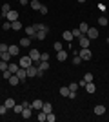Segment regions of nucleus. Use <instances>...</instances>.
Instances as JSON below:
<instances>
[{"mask_svg": "<svg viewBox=\"0 0 109 122\" xmlns=\"http://www.w3.org/2000/svg\"><path fill=\"white\" fill-rule=\"evenodd\" d=\"M15 75L18 76L20 80H26V78H27V69H26V67H18V71H16Z\"/></svg>", "mask_w": 109, "mask_h": 122, "instance_id": "6e6552de", "label": "nucleus"}, {"mask_svg": "<svg viewBox=\"0 0 109 122\" xmlns=\"http://www.w3.org/2000/svg\"><path fill=\"white\" fill-rule=\"evenodd\" d=\"M69 91H71V89H69V86L60 87V95H62V97H69Z\"/></svg>", "mask_w": 109, "mask_h": 122, "instance_id": "393cba45", "label": "nucleus"}, {"mask_svg": "<svg viewBox=\"0 0 109 122\" xmlns=\"http://www.w3.org/2000/svg\"><path fill=\"white\" fill-rule=\"evenodd\" d=\"M69 98L75 100V98H76V91H69Z\"/></svg>", "mask_w": 109, "mask_h": 122, "instance_id": "49530a36", "label": "nucleus"}, {"mask_svg": "<svg viewBox=\"0 0 109 122\" xmlns=\"http://www.w3.org/2000/svg\"><path fill=\"white\" fill-rule=\"evenodd\" d=\"M78 29L82 31V35H85V33H87V29H89V25H87V24H85V22H82V24L78 25Z\"/></svg>", "mask_w": 109, "mask_h": 122, "instance_id": "bb28decb", "label": "nucleus"}, {"mask_svg": "<svg viewBox=\"0 0 109 122\" xmlns=\"http://www.w3.org/2000/svg\"><path fill=\"white\" fill-rule=\"evenodd\" d=\"M55 46V51H60V49H64V46H62V42H55L53 44Z\"/></svg>", "mask_w": 109, "mask_h": 122, "instance_id": "58836bf2", "label": "nucleus"}, {"mask_svg": "<svg viewBox=\"0 0 109 122\" xmlns=\"http://www.w3.org/2000/svg\"><path fill=\"white\" fill-rule=\"evenodd\" d=\"M9 11H11L9 4H2V13H4V15H5V13H9Z\"/></svg>", "mask_w": 109, "mask_h": 122, "instance_id": "e433bc0d", "label": "nucleus"}, {"mask_svg": "<svg viewBox=\"0 0 109 122\" xmlns=\"http://www.w3.org/2000/svg\"><path fill=\"white\" fill-rule=\"evenodd\" d=\"M7 82H9V86H18L22 80H20V78H18L16 75H11L9 78H7Z\"/></svg>", "mask_w": 109, "mask_h": 122, "instance_id": "f8f14e48", "label": "nucleus"}, {"mask_svg": "<svg viewBox=\"0 0 109 122\" xmlns=\"http://www.w3.org/2000/svg\"><path fill=\"white\" fill-rule=\"evenodd\" d=\"M40 2H38V0H31V7H33V9H36V11H38V9H40Z\"/></svg>", "mask_w": 109, "mask_h": 122, "instance_id": "7c9ffc66", "label": "nucleus"}, {"mask_svg": "<svg viewBox=\"0 0 109 122\" xmlns=\"http://www.w3.org/2000/svg\"><path fill=\"white\" fill-rule=\"evenodd\" d=\"M85 91H87V93H95V91H96L95 82H87V84H85Z\"/></svg>", "mask_w": 109, "mask_h": 122, "instance_id": "a211bd4d", "label": "nucleus"}, {"mask_svg": "<svg viewBox=\"0 0 109 122\" xmlns=\"http://www.w3.org/2000/svg\"><path fill=\"white\" fill-rule=\"evenodd\" d=\"M84 80H85V84H87V82H93V73H85V75H84Z\"/></svg>", "mask_w": 109, "mask_h": 122, "instance_id": "2f4dec72", "label": "nucleus"}, {"mask_svg": "<svg viewBox=\"0 0 109 122\" xmlns=\"http://www.w3.org/2000/svg\"><path fill=\"white\" fill-rule=\"evenodd\" d=\"M69 89H71V91H76V89H78V84H76V82H71V84H69Z\"/></svg>", "mask_w": 109, "mask_h": 122, "instance_id": "ea45409f", "label": "nucleus"}, {"mask_svg": "<svg viewBox=\"0 0 109 122\" xmlns=\"http://www.w3.org/2000/svg\"><path fill=\"white\" fill-rule=\"evenodd\" d=\"M11 75H13V73H11L9 69H5V71H2V78H5V80H7V78H9Z\"/></svg>", "mask_w": 109, "mask_h": 122, "instance_id": "c9c22d12", "label": "nucleus"}, {"mask_svg": "<svg viewBox=\"0 0 109 122\" xmlns=\"http://www.w3.org/2000/svg\"><path fill=\"white\" fill-rule=\"evenodd\" d=\"M7 51L11 53V56H16L18 53H20V46H16V44H9V47H7Z\"/></svg>", "mask_w": 109, "mask_h": 122, "instance_id": "0eeeda50", "label": "nucleus"}, {"mask_svg": "<svg viewBox=\"0 0 109 122\" xmlns=\"http://www.w3.org/2000/svg\"><path fill=\"white\" fill-rule=\"evenodd\" d=\"M18 46H22V47H29V46H31V38H29V36H24V38H20Z\"/></svg>", "mask_w": 109, "mask_h": 122, "instance_id": "4468645a", "label": "nucleus"}, {"mask_svg": "<svg viewBox=\"0 0 109 122\" xmlns=\"http://www.w3.org/2000/svg\"><path fill=\"white\" fill-rule=\"evenodd\" d=\"M2 29H11V22L5 20V22H4V25H2Z\"/></svg>", "mask_w": 109, "mask_h": 122, "instance_id": "c03bdc74", "label": "nucleus"}, {"mask_svg": "<svg viewBox=\"0 0 109 122\" xmlns=\"http://www.w3.org/2000/svg\"><path fill=\"white\" fill-rule=\"evenodd\" d=\"M13 111H15L16 115H20V113L24 111V106H22V104H15V107H13Z\"/></svg>", "mask_w": 109, "mask_h": 122, "instance_id": "cd10ccee", "label": "nucleus"}, {"mask_svg": "<svg viewBox=\"0 0 109 122\" xmlns=\"http://www.w3.org/2000/svg\"><path fill=\"white\" fill-rule=\"evenodd\" d=\"M98 25H107V18L105 16H98Z\"/></svg>", "mask_w": 109, "mask_h": 122, "instance_id": "72a5a7b5", "label": "nucleus"}, {"mask_svg": "<svg viewBox=\"0 0 109 122\" xmlns=\"http://www.w3.org/2000/svg\"><path fill=\"white\" fill-rule=\"evenodd\" d=\"M4 104H5V107H7V109H13L16 102L13 100V98H5V100H4Z\"/></svg>", "mask_w": 109, "mask_h": 122, "instance_id": "6ab92c4d", "label": "nucleus"}, {"mask_svg": "<svg viewBox=\"0 0 109 122\" xmlns=\"http://www.w3.org/2000/svg\"><path fill=\"white\" fill-rule=\"evenodd\" d=\"M22 106H24V107H31V102H27V100H24V102H22Z\"/></svg>", "mask_w": 109, "mask_h": 122, "instance_id": "de8ad7c7", "label": "nucleus"}, {"mask_svg": "<svg viewBox=\"0 0 109 122\" xmlns=\"http://www.w3.org/2000/svg\"><path fill=\"white\" fill-rule=\"evenodd\" d=\"M18 66H20V67H26V69H27L29 66H33V60H31V56H29V55L22 56L20 60H18Z\"/></svg>", "mask_w": 109, "mask_h": 122, "instance_id": "f03ea898", "label": "nucleus"}, {"mask_svg": "<svg viewBox=\"0 0 109 122\" xmlns=\"http://www.w3.org/2000/svg\"><path fill=\"white\" fill-rule=\"evenodd\" d=\"M24 25H22V22L20 20H15V22H11V29L13 31H20Z\"/></svg>", "mask_w": 109, "mask_h": 122, "instance_id": "f3484780", "label": "nucleus"}, {"mask_svg": "<svg viewBox=\"0 0 109 122\" xmlns=\"http://www.w3.org/2000/svg\"><path fill=\"white\" fill-rule=\"evenodd\" d=\"M36 118H38V122H46V118H47V113L46 111H38V115H36Z\"/></svg>", "mask_w": 109, "mask_h": 122, "instance_id": "412c9836", "label": "nucleus"}, {"mask_svg": "<svg viewBox=\"0 0 109 122\" xmlns=\"http://www.w3.org/2000/svg\"><path fill=\"white\" fill-rule=\"evenodd\" d=\"M40 60H49V53H42V55H40Z\"/></svg>", "mask_w": 109, "mask_h": 122, "instance_id": "37998d69", "label": "nucleus"}, {"mask_svg": "<svg viewBox=\"0 0 109 122\" xmlns=\"http://www.w3.org/2000/svg\"><path fill=\"white\" fill-rule=\"evenodd\" d=\"M107 46H109V38H107Z\"/></svg>", "mask_w": 109, "mask_h": 122, "instance_id": "3c124183", "label": "nucleus"}, {"mask_svg": "<svg viewBox=\"0 0 109 122\" xmlns=\"http://www.w3.org/2000/svg\"><path fill=\"white\" fill-rule=\"evenodd\" d=\"M5 113H7V107H5V104H2L0 106V115H5Z\"/></svg>", "mask_w": 109, "mask_h": 122, "instance_id": "79ce46f5", "label": "nucleus"}, {"mask_svg": "<svg viewBox=\"0 0 109 122\" xmlns=\"http://www.w3.org/2000/svg\"><path fill=\"white\" fill-rule=\"evenodd\" d=\"M35 27H36V31H46V33L49 31V27L46 24H35Z\"/></svg>", "mask_w": 109, "mask_h": 122, "instance_id": "a878e982", "label": "nucleus"}, {"mask_svg": "<svg viewBox=\"0 0 109 122\" xmlns=\"http://www.w3.org/2000/svg\"><path fill=\"white\" fill-rule=\"evenodd\" d=\"M62 38H64V40H67V42H71L75 36H73L71 31H64V33H62Z\"/></svg>", "mask_w": 109, "mask_h": 122, "instance_id": "aec40b11", "label": "nucleus"}, {"mask_svg": "<svg viewBox=\"0 0 109 122\" xmlns=\"http://www.w3.org/2000/svg\"><path fill=\"white\" fill-rule=\"evenodd\" d=\"M29 56H31V60H33V62H40V51L35 49V47L29 51Z\"/></svg>", "mask_w": 109, "mask_h": 122, "instance_id": "423d86ee", "label": "nucleus"}, {"mask_svg": "<svg viewBox=\"0 0 109 122\" xmlns=\"http://www.w3.org/2000/svg\"><path fill=\"white\" fill-rule=\"evenodd\" d=\"M9 67V62H5V60H0V71H5Z\"/></svg>", "mask_w": 109, "mask_h": 122, "instance_id": "c756f323", "label": "nucleus"}, {"mask_svg": "<svg viewBox=\"0 0 109 122\" xmlns=\"http://www.w3.org/2000/svg\"><path fill=\"white\" fill-rule=\"evenodd\" d=\"M46 31H36V35H35V38H38V40H44V38H46Z\"/></svg>", "mask_w": 109, "mask_h": 122, "instance_id": "c85d7f7f", "label": "nucleus"}, {"mask_svg": "<svg viewBox=\"0 0 109 122\" xmlns=\"http://www.w3.org/2000/svg\"><path fill=\"white\" fill-rule=\"evenodd\" d=\"M31 111H33L31 107H24V111H22L20 115H22V117H24V118H26V120H27V118L31 117Z\"/></svg>", "mask_w": 109, "mask_h": 122, "instance_id": "4be33fe9", "label": "nucleus"}, {"mask_svg": "<svg viewBox=\"0 0 109 122\" xmlns=\"http://www.w3.org/2000/svg\"><path fill=\"white\" fill-rule=\"evenodd\" d=\"M27 2H29V0H18V4H20V5H26Z\"/></svg>", "mask_w": 109, "mask_h": 122, "instance_id": "09e8293b", "label": "nucleus"}, {"mask_svg": "<svg viewBox=\"0 0 109 122\" xmlns=\"http://www.w3.org/2000/svg\"><path fill=\"white\" fill-rule=\"evenodd\" d=\"M0 20H2V16H0Z\"/></svg>", "mask_w": 109, "mask_h": 122, "instance_id": "864d4df0", "label": "nucleus"}, {"mask_svg": "<svg viewBox=\"0 0 109 122\" xmlns=\"http://www.w3.org/2000/svg\"><path fill=\"white\" fill-rule=\"evenodd\" d=\"M104 113H105V106H102V104L95 106V115H104Z\"/></svg>", "mask_w": 109, "mask_h": 122, "instance_id": "dca6fc26", "label": "nucleus"}, {"mask_svg": "<svg viewBox=\"0 0 109 122\" xmlns=\"http://www.w3.org/2000/svg\"><path fill=\"white\" fill-rule=\"evenodd\" d=\"M78 56H80L82 60H91V58H93V53H91V49H89V47H82V49H80V53H78Z\"/></svg>", "mask_w": 109, "mask_h": 122, "instance_id": "f257e3e1", "label": "nucleus"}, {"mask_svg": "<svg viewBox=\"0 0 109 122\" xmlns=\"http://www.w3.org/2000/svg\"><path fill=\"white\" fill-rule=\"evenodd\" d=\"M0 78H2V73H0Z\"/></svg>", "mask_w": 109, "mask_h": 122, "instance_id": "603ef678", "label": "nucleus"}, {"mask_svg": "<svg viewBox=\"0 0 109 122\" xmlns=\"http://www.w3.org/2000/svg\"><path fill=\"white\" fill-rule=\"evenodd\" d=\"M66 58H67V51H64V49L57 51V60H58V62H64Z\"/></svg>", "mask_w": 109, "mask_h": 122, "instance_id": "9b49d317", "label": "nucleus"}, {"mask_svg": "<svg viewBox=\"0 0 109 122\" xmlns=\"http://www.w3.org/2000/svg\"><path fill=\"white\" fill-rule=\"evenodd\" d=\"M85 35H87L89 40H95V38H98V29H96V27H89Z\"/></svg>", "mask_w": 109, "mask_h": 122, "instance_id": "7ed1b4c3", "label": "nucleus"}, {"mask_svg": "<svg viewBox=\"0 0 109 122\" xmlns=\"http://www.w3.org/2000/svg\"><path fill=\"white\" fill-rule=\"evenodd\" d=\"M7 47H9V44H0V51H2V53L7 51Z\"/></svg>", "mask_w": 109, "mask_h": 122, "instance_id": "a18cd8bd", "label": "nucleus"}, {"mask_svg": "<svg viewBox=\"0 0 109 122\" xmlns=\"http://www.w3.org/2000/svg\"><path fill=\"white\" fill-rule=\"evenodd\" d=\"M38 75V66H29L27 67V76H36Z\"/></svg>", "mask_w": 109, "mask_h": 122, "instance_id": "ddd939ff", "label": "nucleus"}, {"mask_svg": "<svg viewBox=\"0 0 109 122\" xmlns=\"http://www.w3.org/2000/svg\"><path fill=\"white\" fill-rule=\"evenodd\" d=\"M73 64H75V66H80V64H82V58H80V56H75V58H73Z\"/></svg>", "mask_w": 109, "mask_h": 122, "instance_id": "4c0bfd02", "label": "nucleus"}, {"mask_svg": "<svg viewBox=\"0 0 109 122\" xmlns=\"http://www.w3.org/2000/svg\"><path fill=\"white\" fill-rule=\"evenodd\" d=\"M46 120H47V122H55V120H57L55 113H53V111H51V113H47V118H46Z\"/></svg>", "mask_w": 109, "mask_h": 122, "instance_id": "473e14b6", "label": "nucleus"}, {"mask_svg": "<svg viewBox=\"0 0 109 122\" xmlns=\"http://www.w3.org/2000/svg\"><path fill=\"white\" fill-rule=\"evenodd\" d=\"M5 20H7V22H15V20H18V13H16L15 9H11L9 13H5Z\"/></svg>", "mask_w": 109, "mask_h": 122, "instance_id": "20e7f679", "label": "nucleus"}, {"mask_svg": "<svg viewBox=\"0 0 109 122\" xmlns=\"http://www.w3.org/2000/svg\"><path fill=\"white\" fill-rule=\"evenodd\" d=\"M18 67H20L18 64H13V62H9V67H7V69H9V71L13 73V75H15V73L18 71Z\"/></svg>", "mask_w": 109, "mask_h": 122, "instance_id": "b1692460", "label": "nucleus"}, {"mask_svg": "<svg viewBox=\"0 0 109 122\" xmlns=\"http://www.w3.org/2000/svg\"><path fill=\"white\" fill-rule=\"evenodd\" d=\"M38 69L40 71H47L49 69V60H40L38 62Z\"/></svg>", "mask_w": 109, "mask_h": 122, "instance_id": "2eb2a0df", "label": "nucleus"}, {"mask_svg": "<svg viewBox=\"0 0 109 122\" xmlns=\"http://www.w3.org/2000/svg\"><path fill=\"white\" fill-rule=\"evenodd\" d=\"M42 111H46V113H51V111H53V106L49 104V102H44V106H42Z\"/></svg>", "mask_w": 109, "mask_h": 122, "instance_id": "5701e85b", "label": "nucleus"}, {"mask_svg": "<svg viewBox=\"0 0 109 122\" xmlns=\"http://www.w3.org/2000/svg\"><path fill=\"white\" fill-rule=\"evenodd\" d=\"M38 11H40L42 15H47V11H49V9H47V5H40V9H38Z\"/></svg>", "mask_w": 109, "mask_h": 122, "instance_id": "a19ab883", "label": "nucleus"}, {"mask_svg": "<svg viewBox=\"0 0 109 122\" xmlns=\"http://www.w3.org/2000/svg\"><path fill=\"white\" fill-rule=\"evenodd\" d=\"M42 106H44V102H42L40 98H36V100H33V102H31V109H36V111H40Z\"/></svg>", "mask_w": 109, "mask_h": 122, "instance_id": "1a4fd4ad", "label": "nucleus"}, {"mask_svg": "<svg viewBox=\"0 0 109 122\" xmlns=\"http://www.w3.org/2000/svg\"><path fill=\"white\" fill-rule=\"evenodd\" d=\"M78 44H80V47H89V44H91V40L87 38V35H82L80 38H78Z\"/></svg>", "mask_w": 109, "mask_h": 122, "instance_id": "39448f33", "label": "nucleus"}, {"mask_svg": "<svg viewBox=\"0 0 109 122\" xmlns=\"http://www.w3.org/2000/svg\"><path fill=\"white\" fill-rule=\"evenodd\" d=\"M78 2H80V4H84V2H85V0H78Z\"/></svg>", "mask_w": 109, "mask_h": 122, "instance_id": "8fccbe9b", "label": "nucleus"}, {"mask_svg": "<svg viewBox=\"0 0 109 122\" xmlns=\"http://www.w3.org/2000/svg\"><path fill=\"white\" fill-rule=\"evenodd\" d=\"M26 35L29 36V38H35V35H36V27H35V25H27V27H26Z\"/></svg>", "mask_w": 109, "mask_h": 122, "instance_id": "9d476101", "label": "nucleus"}, {"mask_svg": "<svg viewBox=\"0 0 109 122\" xmlns=\"http://www.w3.org/2000/svg\"><path fill=\"white\" fill-rule=\"evenodd\" d=\"M71 33H73V36H75V38H80V36H82V31H80V29H73Z\"/></svg>", "mask_w": 109, "mask_h": 122, "instance_id": "f704fd0d", "label": "nucleus"}]
</instances>
